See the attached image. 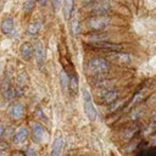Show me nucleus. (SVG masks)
<instances>
[{"mask_svg":"<svg viewBox=\"0 0 156 156\" xmlns=\"http://www.w3.org/2000/svg\"><path fill=\"white\" fill-rule=\"evenodd\" d=\"M110 69V63L107 60L101 57H93L87 65V73L95 77H101L106 74Z\"/></svg>","mask_w":156,"mask_h":156,"instance_id":"1","label":"nucleus"},{"mask_svg":"<svg viewBox=\"0 0 156 156\" xmlns=\"http://www.w3.org/2000/svg\"><path fill=\"white\" fill-rule=\"evenodd\" d=\"M110 24V17L106 15H94L87 20L85 26L91 32H101Z\"/></svg>","mask_w":156,"mask_h":156,"instance_id":"2","label":"nucleus"},{"mask_svg":"<svg viewBox=\"0 0 156 156\" xmlns=\"http://www.w3.org/2000/svg\"><path fill=\"white\" fill-rule=\"evenodd\" d=\"M83 106H84V112H85V116L88 117V119L94 121L98 116V112H96V108L94 107L93 99H91V95L88 91V89H83Z\"/></svg>","mask_w":156,"mask_h":156,"instance_id":"3","label":"nucleus"},{"mask_svg":"<svg viewBox=\"0 0 156 156\" xmlns=\"http://www.w3.org/2000/svg\"><path fill=\"white\" fill-rule=\"evenodd\" d=\"M111 10V2L110 0H95L93 2H89L88 11L93 15H105Z\"/></svg>","mask_w":156,"mask_h":156,"instance_id":"4","label":"nucleus"},{"mask_svg":"<svg viewBox=\"0 0 156 156\" xmlns=\"http://www.w3.org/2000/svg\"><path fill=\"white\" fill-rule=\"evenodd\" d=\"M106 58L117 65H129L132 62L130 55L121 51H108L106 54Z\"/></svg>","mask_w":156,"mask_h":156,"instance_id":"5","label":"nucleus"},{"mask_svg":"<svg viewBox=\"0 0 156 156\" xmlns=\"http://www.w3.org/2000/svg\"><path fill=\"white\" fill-rule=\"evenodd\" d=\"M99 99L101 104L110 105L118 99V91L115 89H101V93L99 94Z\"/></svg>","mask_w":156,"mask_h":156,"instance_id":"6","label":"nucleus"},{"mask_svg":"<svg viewBox=\"0 0 156 156\" xmlns=\"http://www.w3.org/2000/svg\"><path fill=\"white\" fill-rule=\"evenodd\" d=\"M90 45L93 48H96V49H100V50H107V51H121V49H122V45H118V44H115V43H110L107 40L90 43Z\"/></svg>","mask_w":156,"mask_h":156,"instance_id":"7","label":"nucleus"},{"mask_svg":"<svg viewBox=\"0 0 156 156\" xmlns=\"http://www.w3.org/2000/svg\"><path fill=\"white\" fill-rule=\"evenodd\" d=\"M20 55L24 61H29L34 55V46L30 43L24 41L20 48Z\"/></svg>","mask_w":156,"mask_h":156,"instance_id":"8","label":"nucleus"},{"mask_svg":"<svg viewBox=\"0 0 156 156\" xmlns=\"http://www.w3.org/2000/svg\"><path fill=\"white\" fill-rule=\"evenodd\" d=\"M34 56L37 60V65L39 68L43 67L44 62H45V49L43 48L40 41H37L35 46H34Z\"/></svg>","mask_w":156,"mask_h":156,"instance_id":"9","label":"nucleus"},{"mask_svg":"<svg viewBox=\"0 0 156 156\" xmlns=\"http://www.w3.org/2000/svg\"><path fill=\"white\" fill-rule=\"evenodd\" d=\"M44 134H45V130H44V127L39 123H35L32 128V138L35 143H41L43 141V138H44Z\"/></svg>","mask_w":156,"mask_h":156,"instance_id":"10","label":"nucleus"},{"mask_svg":"<svg viewBox=\"0 0 156 156\" xmlns=\"http://www.w3.org/2000/svg\"><path fill=\"white\" fill-rule=\"evenodd\" d=\"M10 116L13 118V119H20L24 116V107L22 104L17 102V104H13L11 107H10V111H9Z\"/></svg>","mask_w":156,"mask_h":156,"instance_id":"11","label":"nucleus"},{"mask_svg":"<svg viewBox=\"0 0 156 156\" xmlns=\"http://www.w3.org/2000/svg\"><path fill=\"white\" fill-rule=\"evenodd\" d=\"M73 5H74V0H62V13L66 21L71 20L73 12Z\"/></svg>","mask_w":156,"mask_h":156,"instance_id":"12","label":"nucleus"},{"mask_svg":"<svg viewBox=\"0 0 156 156\" xmlns=\"http://www.w3.org/2000/svg\"><path fill=\"white\" fill-rule=\"evenodd\" d=\"M62 147H63V139L62 136L58 134L54 143H52V147H51V156H60L62 152Z\"/></svg>","mask_w":156,"mask_h":156,"instance_id":"13","label":"nucleus"},{"mask_svg":"<svg viewBox=\"0 0 156 156\" xmlns=\"http://www.w3.org/2000/svg\"><path fill=\"white\" fill-rule=\"evenodd\" d=\"M78 85H79V82H78V76L76 73H73L69 79H68V91L72 96H76L77 93H78Z\"/></svg>","mask_w":156,"mask_h":156,"instance_id":"14","label":"nucleus"},{"mask_svg":"<svg viewBox=\"0 0 156 156\" xmlns=\"http://www.w3.org/2000/svg\"><path fill=\"white\" fill-rule=\"evenodd\" d=\"M13 28H15V24H13V20L11 17H7V18H4L2 22H1V32L6 35H11L12 32H13Z\"/></svg>","mask_w":156,"mask_h":156,"instance_id":"15","label":"nucleus"},{"mask_svg":"<svg viewBox=\"0 0 156 156\" xmlns=\"http://www.w3.org/2000/svg\"><path fill=\"white\" fill-rule=\"evenodd\" d=\"M27 136H28V130L26 128H20L13 134V141L16 144H21L27 139Z\"/></svg>","mask_w":156,"mask_h":156,"instance_id":"16","label":"nucleus"},{"mask_svg":"<svg viewBox=\"0 0 156 156\" xmlns=\"http://www.w3.org/2000/svg\"><path fill=\"white\" fill-rule=\"evenodd\" d=\"M107 35L106 34H102L100 32H94L91 34H88L85 37V40L89 41V43H96V41H102V40H106Z\"/></svg>","mask_w":156,"mask_h":156,"instance_id":"17","label":"nucleus"},{"mask_svg":"<svg viewBox=\"0 0 156 156\" xmlns=\"http://www.w3.org/2000/svg\"><path fill=\"white\" fill-rule=\"evenodd\" d=\"M41 29V23L39 21H33L28 24V28H27V33L30 34V35H37Z\"/></svg>","mask_w":156,"mask_h":156,"instance_id":"18","label":"nucleus"},{"mask_svg":"<svg viewBox=\"0 0 156 156\" xmlns=\"http://www.w3.org/2000/svg\"><path fill=\"white\" fill-rule=\"evenodd\" d=\"M58 79H60V84H61L62 90L66 91V90H67V87H68V79H69V77H68V74H67L63 69L60 72V74H58Z\"/></svg>","mask_w":156,"mask_h":156,"instance_id":"19","label":"nucleus"},{"mask_svg":"<svg viewBox=\"0 0 156 156\" xmlns=\"http://www.w3.org/2000/svg\"><path fill=\"white\" fill-rule=\"evenodd\" d=\"M71 28H72V32H73L74 35L79 34L80 28H79V22H78V20H77L76 16H73V18L71 20Z\"/></svg>","mask_w":156,"mask_h":156,"instance_id":"20","label":"nucleus"},{"mask_svg":"<svg viewBox=\"0 0 156 156\" xmlns=\"http://www.w3.org/2000/svg\"><path fill=\"white\" fill-rule=\"evenodd\" d=\"M127 100L126 99H121V100H116V101H113L112 104H110V111H116L117 108H119V107H122V105L126 102Z\"/></svg>","mask_w":156,"mask_h":156,"instance_id":"21","label":"nucleus"},{"mask_svg":"<svg viewBox=\"0 0 156 156\" xmlns=\"http://www.w3.org/2000/svg\"><path fill=\"white\" fill-rule=\"evenodd\" d=\"M34 4H35V1H34V0H24L23 10H24L26 12L32 11V10H33V7H34Z\"/></svg>","mask_w":156,"mask_h":156,"instance_id":"22","label":"nucleus"},{"mask_svg":"<svg viewBox=\"0 0 156 156\" xmlns=\"http://www.w3.org/2000/svg\"><path fill=\"white\" fill-rule=\"evenodd\" d=\"M61 2H62V0H51L52 9H54L55 11H57V10H58V7H60V5H61Z\"/></svg>","mask_w":156,"mask_h":156,"instance_id":"23","label":"nucleus"},{"mask_svg":"<svg viewBox=\"0 0 156 156\" xmlns=\"http://www.w3.org/2000/svg\"><path fill=\"white\" fill-rule=\"evenodd\" d=\"M26 156H38V154H37V151L33 150V149H27Z\"/></svg>","mask_w":156,"mask_h":156,"instance_id":"24","label":"nucleus"},{"mask_svg":"<svg viewBox=\"0 0 156 156\" xmlns=\"http://www.w3.org/2000/svg\"><path fill=\"white\" fill-rule=\"evenodd\" d=\"M13 156H26L23 152H21V151H15L13 152Z\"/></svg>","mask_w":156,"mask_h":156,"instance_id":"25","label":"nucleus"},{"mask_svg":"<svg viewBox=\"0 0 156 156\" xmlns=\"http://www.w3.org/2000/svg\"><path fill=\"white\" fill-rule=\"evenodd\" d=\"M4 130H5V127H4L2 124H0V136L4 135Z\"/></svg>","mask_w":156,"mask_h":156,"instance_id":"26","label":"nucleus"},{"mask_svg":"<svg viewBox=\"0 0 156 156\" xmlns=\"http://www.w3.org/2000/svg\"><path fill=\"white\" fill-rule=\"evenodd\" d=\"M34 1H37V2H39L40 5H45V4H46V0H34Z\"/></svg>","mask_w":156,"mask_h":156,"instance_id":"27","label":"nucleus"},{"mask_svg":"<svg viewBox=\"0 0 156 156\" xmlns=\"http://www.w3.org/2000/svg\"><path fill=\"white\" fill-rule=\"evenodd\" d=\"M93 1H95V0H84V2H88V4L89 2H93Z\"/></svg>","mask_w":156,"mask_h":156,"instance_id":"28","label":"nucleus"}]
</instances>
